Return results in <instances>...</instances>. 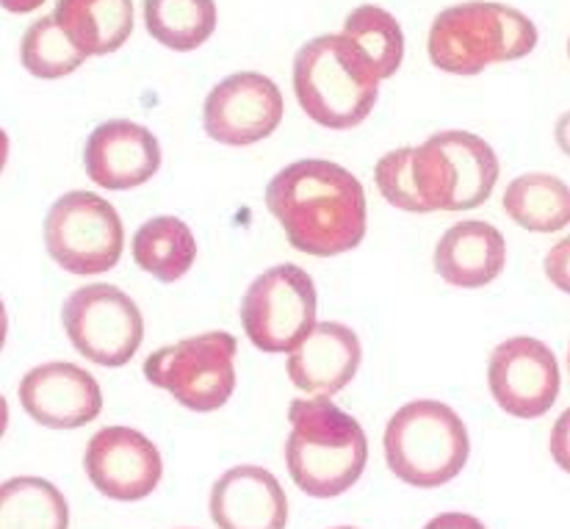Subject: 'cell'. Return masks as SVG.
Segmentation results:
<instances>
[{
	"mask_svg": "<svg viewBox=\"0 0 570 529\" xmlns=\"http://www.w3.org/2000/svg\"><path fill=\"white\" fill-rule=\"evenodd\" d=\"M266 208L294 249L316 258L350 253L366 236V192L346 167L322 158L288 164L266 186Z\"/></svg>",
	"mask_w": 570,
	"mask_h": 529,
	"instance_id": "6da1fadb",
	"label": "cell"
},
{
	"mask_svg": "<svg viewBox=\"0 0 570 529\" xmlns=\"http://www.w3.org/2000/svg\"><path fill=\"white\" fill-rule=\"evenodd\" d=\"M285 466L307 497L333 499L361 480L368 460V438L357 419L330 396L294 400L288 408Z\"/></svg>",
	"mask_w": 570,
	"mask_h": 529,
	"instance_id": "7a4b0ae2",
	"label": "cell"
},
{
	"mask_svg": "<svg viewBox=\"0 0 570 529\" xmlns=\"http://www.w3.org/2000/svg\"><path fill=\"white\" fill-rule=\"evenodd\" d=\"M372 56L341 33H324L302 45L294 59V92L313 123L350 130L366 123L380 95Z\"/></svg>",
	"mask_w": 570,
	"mask_h": 529,
	"instance_id": "3957f363",
	"label": "cell"
},
{
	"mask_svg": "<svg viewBox=\"0 0 570 529\" xmlns=\"http://www.w3.org/2000/svg\"><path fill=\"white\" fill-rule=\"evenodd\" d=\"M430 61L452 76H479L490 65L515 61L538 48V26L523 11L501 3L443 9L430 28Z\"/></svg>",
	"mask_w": 570,
	"mask_h": 529,
	"instance_id": "277c9868",
	"label": "cell"
},
{
	"mask_svg": "<svg viewBox=\"0 0 570 529\" xmlns=\"http://www.w3.org/2000/svg\"><path fill=\"white\" fill-rule=\"evenodd\" d=\"M387 469L413 488H441L465 469L469 427L446 402L415 400L399 408L385 427Z\"/></svg>",
	"mask_w": 570,
	"mask_h": 529,
	"instance_id": "5b68a950",
	"label": "cell"
},
{
	"mask_svg": "<svg viewBox=\"0 0 570 529\" xmlns=\"http://www.w3.org/2000/svg\"><path fill=\"white\" fill-rule=\"evenodd\" d=\"M236 335L203 333L161 346L145 361V378L197 413L219 411L236 391Z\"/></svg>",
	"mask_w": 570,
	"mask_h": 529,
	"instance_id": "8992f818",
	"label": "cell"
},
{
	"mask_svg": "<svg viewBox=\"0 0 570 529\" xmlns=\"http://www.w3.org/2000/svg\"><path fill=\"white\" fill-rule=\"evenodd\" d=\"M45 247L70 275H100L122 258V219L92 192H67L45 216Z\"/></svg>",
	"mask_w": 570,
	"mask_h": 529,
	"instance_id": "52a82bcc",
	"label": "cell"
},
{
	"mask_svg": "<svg viewBox=\"0 0 570 529\" xmlns=\"http://www.w3.org/2000/svg\"><path fill=\"white\" fill-rule=\"evenodd\" d=\"M242 324L261 352H291L316 324L313 277L296 264L266 270L244 294Z\"/></svg>",
	"mask_w": 570,
	"mask_h": 529,
	"instance_id": "ba28073f",
	"label": "cell"
},
{
	"mask_svg": "<svg viewBox=\"0 0 570 529\" xmlns=\"http://www.w3.org/2000/svg\"><path fill=\"white\" fill-rule=\"evenodd\" d=\"M72 346L97 366H125L145 341L139 305L108 283H95L70 294L61 308Z\"/></svg>",
	"mask_w": 570,
	"mask_h": 529,
	"instance_id": "9c48e42d",
	"label": "cell"
},
{
	"mask_svg": "<svg viewBox=\"0 0 570 529\" xmlns=\"http://www.w3.org/2000/svg\"><path fill=\"white\" fill-rule=\"evenodd\" d=\"M488 385L501 411L510 417H546L562 385L557 355L532 335L501 341L488 361Z\"/></svg>",
	"mask_w": 570,
	"mask_h": 529,
	"instance_id": "30bf717a",
	"label": "cell"
},
{
	"mask_svg": "<svg viewBox=\"0 0 570 529\" xmlns=\"http://www.w3.org/2000/svg\"><path fill=\"white\" fill-rule=\"evenodd\" d=\"M283 92L261 72H236L210 89L203 128L219 145L247 147L275 134L283 123Z\"/></svg>",
	"mask_w": 570,
	"mask_h": 529,
	"instance_id": "8fae6325",
	"label": "cell"
},
{
	"mask_svg": "<svg viewBox=\"0 0 570 529\" xmlns=\"http://www.w3.org/2000/svg\"><path fill=\"white\" fill-rule=\"evenodd\" d=\"M83 469L102 497L139 502L161 482L164 460L145 432L130 427H102L89 441Z\"/></svg>",
	"mask_w": 570,
	"mask_h": 529,
	"instance_id": "7c38bea8",
	"label": "cell"
},
{
	"mask_svg": "<svg viewBox=\"0 0 570 529\" xmlns=\"http://www.w3.org/2000/svg\"><path fill=\"white\" fill-rule=\"evenodd\" d=\"M20 405L37 424L76 430L95 422L102 411V391L87 369L67 361L33 366L20 380Z\"/></svg>",
	"mask_w": 570,
	"mask_h": 529,
	"instance_id": "4fadbf2b",
	"label": "cell"
},
{
	"mask_svg": "<svg viewBox=\"0 0 570 529\" xmlns=\"http://www.w3.org/2000/svg\"><path fill=\"white\" fill-rule=\"evenodd\" d=\"M161 167V145L150 128L130 119L97 125L83 147V169L102 189L125 192L147 184Z\"/></svg>",
	"mask_w": 570,
	"mask_h": 529,
	"instance_id": "5bb4252c",
	"label": "cell"
},
{
	"mask_svg": "<svg viewBox=\"0 0 570 529\" xmlns=\"http://www.w3.org/2000/svg\"><path fill=\"white\" fill-rule=\"evenodd\" d=\"M363 346L352 327L341 322H316L291 350L288 378L311 396H335L361 369Z\"/></svg>",
	"mask_w": 570,
	"mask_h": 529,
	"instance_id": "9a60e30c",
	"label": "cell"
},
{
	"mask_svg": "<svg viewBox=\"0 0 570 529\" xmlns=\"http://www.w3.org/2000/svg\"><path fill=\"white\" fill-rule=\"evenodd\" d=\"M210 519L225 529H281L288 525V499L272 471L236 466L214 482Z\"/></svg>",
	"mask_w": 570,
	"mask_h": 529,
	"instance_id": "2e32d148",
	"label": "cell"
},
{
	"mask_svg": "<svg viewBox=\"0 0 570 529\" xmlns=\"http://www.w3.org/2000/svg\"><path fill=\"white\" fill-rule=\"evenodd\" d=\"M507 266V242L490 222L469 219L452 225L435 247V272L458 288H482Z\"/></svg>",
	"mask_w": 570,
	"mask_h": 529,
	"instance_id": "e0dca14e",
	"label": "cell"
},
{
	"mask_svg": "<svg viewBox=\"0 0 570 529\" xmlns=\"http://www.w3.org/2000/svg\"><path fill=\"white\" fill-rule=\"evenodd\" d=\"M53 17L87 56L117 53L134 33L130 0H59Z\"/></svg>",
	"mask_w": 570,
	"mask_h": 529,
	"instance_id": "ac0fdd59",
	"label": "cell"
},
{
	"mask_svg": "<svg viewBox=\"0 0 570 529\" xmlns=\"http://www.w3.org/2000/svg\"><path fill=\"white\" fill-rule=\"evenodd\" d=\"M134 261L161 283H175L197 261V238L178 216H153L136 231Z\"/></svg>",
	"mask_w": 570,
	"mask_h": 529,
	"instance_id": "d6986e66",
	"label": "cell"
},
{
	"mask_svg": "<svg viewBox=\"0 0 570 529\" xmlns=\"http://www.w3.org/2000/svg\"><path fill=\"white\" fill-rule=\"evenodd\" d=\"M501 206L523 231L557 233L570 225V186L549 173L518 175Z\"/></svg>",
	"mask_w": 570,
	"mask_h": 529,
	"instance_id": "ffe728a7",
	"label": "cell"
},
{
	"mask_svg": "<svg viewBox=\"0 0 570 529\" xmlns=\"http://www.w3.org/2000/svg\"><path fill=\"white\" fill-rule=\"evenodd\" d=\"M145 26L164 48L189 53L216 31L214 0H145Z\"/></svg>",
	"mask_w": 570,
	"mask_h": 529,
	"instance_id": "44dd1931",
	"label": "cell"
},
{
	"mask_svg": "<svg viewBox=\"0 0 570 529\" xmlns=\"http://www.w3.org/2000/svg\"><path fill=\"white\" fill-rule=\"evenodd\" d=\"M435 139L452 156L454 169H458L454 212H471L482 206L493 195L495 180H499V158L493 147L469 130H443V134H435Z\"/></svg>",
	"mask_w": 570,
	"mask_h": 529,
	"instance_id": "7402d4cb",
	"label": "cell"
},
{
	"mask_svg": "<svg viewBox=\"0 0 570 529\" xmlns=\"http://www.w3.org/2000/svg\"><path fill=\"white\" fill-rule=\"evenodd\" d=\"M0 525L6 529H65L70 525V508L59 488L39 477H17L0 488Z\"/></svg>",
	"mask_w": 570,
	"mask_h": 529,
	"instance_id": "603a6c76",
	"label": "cell"
},
{
	"mask_svg": "<svg viewBox=\"0 0 570 529\" xmlns=\"http://www.w3.org/2000/svg\"><path fill=\"white\" fill-rule=\"evenodd\" d=\"M20 59L22 67L33 78L53 81V78H65L70 72H76L87 61V53L67 37L59 20L53 14H48L39 17V20H33L28 26L20 45Z\"/></svg>",
	"mask_w": 570,
	"mask_h": 529,
	"instance_id": "cb8c5ba5",
	"label": "cell"
},
{
	"mask_svg": "<svg viewBox=\"0 0 570 529\" xmlns=\"http://www.w3.org/2000/svg\"><path fill=\"white\" fill-rule=\"evenodd\" d=\"M344 33L372 56L382 81L396 76L404 59V33L391 11L380 9V6H357L346 14Z\"/></svg>",
	"mask_w": 570,
	"mask_h": 529,
	"instance_id": "d4e9b609",
	"label": "cell"
},
{
	"mask_svg": "<svg viewBox=\"0 0 570 529\" xmlns=\"http://www.w3.org/2000/svg\"><path fill=\"white\" fill-rule=\"evenodd\" d=\"M410 161H413V147H399V150L385 153L374 169V180H377L380 195L393 208L421 214V203L413 184V164Z\"/></svg>",
	"mask_w": 570,
	"mask_h": 529,
	"instance_id": "484cf974",
	"label": "cell"
},
{
	"mask_svg": "<svg viewBox=\"0 0 570 529\" xmlns=\"http://www.w3.org/2000/svg\"><path fill=\"white\" fill-rule=\"evenodd\" d=\"M543 266H546V277H549L560 292L570 294V236L562 238V242H557L554 247L546 253Z\"/></svg>",
	"mask_w": 570,
	"mask_h": 529,
	"instance_id": "4316f807",
	"label": "cell"
},
{
	"mask_svg": "<svg viewBox=\"0 0 570 529\" xmlns=\"http://www.w3.org/2000/svg\"><path fill=\"white\" fill-rule=\"evenodd\" d=\"M549 449H551V458L557 460V466L570 474V408L554 422Z\"/></svg>",
	"mask_w": 570,
	"mask_h": 529,
	"instance_id": "83f0119b",
	"label": "cell"
},
{
	"mask_svg": "<svg viewBox=\"0 0 570 529\" xmlns=\"http://www.w3.org/2000/svg\"><path fill=\"white\" fill-rule=\"evenodd\" d=\"M554 139L557 145H560V150L566 153V156H570V111H566L560 119H557Z\"/></svg>",
	"mask_w": 570,
	"mask_h": 529,
	"instance_id": "f1b7e54d",
	"label": "cell"
},
{
	"mask_svg": "<svg viewBox=\"0 0 570 529\" xmlns=\"http://www.w3.org/2000/svg\"><path fill=\"white\" fill-rule=\"evenodd\" d=\"M45 0H3L6 11H14V14H28V11H37Z\"/></svg>",
	"mask_w": 570,
	"mask_h": 529,
	"instance_id": "f546056e",
	"label": "cell"
},
{
	"mask_svg": "<svg viewBox=\"0 0 570 529\" xmlns=\"http://www.w3.org/2000/svg\"><path fill=\"white\" fill-rule=\"evenodd\" d=\"M568 369H570V346H568Z\"/></svg>",
	"mask_w": 570,
	"mask_h": 529,
	"instance_id": "4dcf8cb0",
	"label": "cell"
},
{
	"mask_svg": "<svg viewBox=\"0 0 570 529\" xmlns=\"http://www.w3.org/2000/svg\"><path fill=\"white\" fill-rule=\"evenodd\" d=\"M568 56H570V39H568Z\"/></svg>",
	"mask_w": 570,
	"mask_h": 529,
	"instance_id": "1f68e13d",
	"label": "cell"
}]
</instances>
